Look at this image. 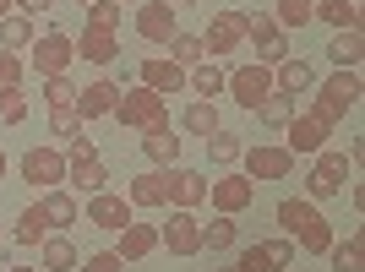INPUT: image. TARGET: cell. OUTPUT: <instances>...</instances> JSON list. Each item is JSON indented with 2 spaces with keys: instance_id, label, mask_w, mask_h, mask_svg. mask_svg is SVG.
<instances>
[{
  "instance_id": "15",
  "label": "cell",
  "mask_w": 365,
  "mask_h": 272,
  "mask_svg": "<svg viewBox=\"0 0 365 272\" xmlns=\"http://www.w3.org/2000/svg\"><path fill=\"white\" fill-rule=\"evenodd\" d=\"M207 202H213L218 212H229V218H240V212L257 202V185L245 180V174H224V180H207Z\"/></svg>"
},
{
  "instance_id": "48",
  "label": "cell",
  "mask_w": 365,
  "mask_h": 272,
  "mask_svg": "<svg viewBox=\"0 0 365 272\" xmlns=\"http://www.w3.org/2000/svg\"><path fill=\"white\" fill-rule=\"evenodd\" d=\"M11 6H16V0H0V16H11Z\"/></svg>"
},
{
  "instance_id": "4",
  "label": "cell",
  "mask_w": 365,
  "mask_h": 272,
  "mask_svg": "<svg viewBox=\"0 0 365 272\" xmlns=\"http://www.w3.org/2000/svg\"><path fill=\"white\" fill-rule=\"evenodd\" d=\"M224 93H229L240 109H251V115H257L262 98H267V93H278V88H273V66L251 61V66H235V71H224Z\"/></svg>"
},
{
  "instance_id": "37",
  "label": "cell",
  "mask_w": 365,
  "mask_h": 272,
  "mask_svg": "<svg viewBox=\"0 0 365 272\" xmlns=\"http://www.w3.org/2000/svg\"><path fill=\"white\" fill-rule=\"evenodd\" d=\"M240 152H245V142L235 131H213V136H207V158H213V164L235 169V164H240Z\"/></svg>"
},
{
  "instance_id": "36",
  "label": "cell",
  "mask_w": 365,
  "mask_h": 272,
  "mask_svg": "<svg viewBox=\"0 0 365 272\" xmlns=\"http://www.w3.org/2000/svg\"><path fill=\"white\" fill-rule=\"evenodd\" d=\"M169 61L180 66V71H191V66H202V61H207V49H202V38H197V33H175V38H169Z\"/></svg>"
},
{
  "instance_id": "41",
  "label": "cell",
  "mask_w": 365,
  "mask_h": 272,
  "mask_svg": "<svg viewBox=\"0 0 365 272\" xmlns=\"http://www.w3.org/2000/svg\"><path fill=\"white\" fill-rule=\"evenodd\" d=\"M311 6H317V0H278L273 22L278 28H305V22H311Z\"/></svg>"
},
{
  "instance_id": "14",
  "label": "cell",
  "mask_w": 365,
  "mask_h": 272,
  "mask_svg": "<svg viewBox=\"0 0 365 272\" xmlns=\"http://www.w3.org/2000/svg\"><path fill=\"white\" fill-rule=\"evenodd\" d=\"M169 109H164V93H153V88H137V93H120V104H115V120L120 125H142L148 131L153 120H164Z\"/></svg>"
},
{
  "instance_id": "3",
  "label": "cell",
  "mask_w": 365,
  "mask_h": 272,
  "mask_svg": "<svg viewBox=\"0 0 365 272\" xmlns=\"http://www.w3.org/2000/svg\"><path fill=\"white\" fill-rule=\"evenodd\" d=\"M317 93H322V98H317V109H311V115H317V120H327V125H338L349 109H360V93H365V88H360V71H333Z\"/></svg>"
},
{
  "instance_id": "54",
  "label": "cell",
  "mask_w": 365,
  "mask_h": 272,
  "mask_svg": "<svg viewBox=\"0 0 365 272\" xmlns=\"http://www.w3.org/2000/svg\"><path fill=\"white\" fill-rule=\"evenodd\" d=\"M115 6H125V0H115Z\"/></svg>"
},
{
  "instance_id": "8",
  "label": "cell",
  "mask_w": 365,
  "mask_h": 272,
  "mask_svg": "<svg viewBox=\"0 0 365 272\" xmlns=\"http://www.w3.org/2000/svg\"><path fill=\"white\" fill-rule=\"evenodd\" d=\"M202 202H207V174L169 164V169H164V207H185V212H197Z\"/></svg>"
},
{
  "instance_id": "35",
  "label": "cell",
  "mask_w": 365,
  "mask_h": 272,
  "mask_svg": "<svg viewBox=\"0 0 365 272\" xmlns=\"http://www.w3.org/2000/svg\"><path fill=\"white\" fill-rule=\"evenodd\" d=\"M257 120L273 125V131H284V125L294 120V98H289V93H267V98L257 104Z\"/></svg>"
},
{
  "instance_id": "52",
  "label": "cell",
  "mask_w": 365,
  "mask_h": 272,
  "mask_svg": "<svg viewBox=\"0 0 365 272\" xmlns=\"http://www.w3.org/2000/svg\"><path fill=\"white\" fill-rule=\"evenodd\" d=\"M175 6H202V0H175Z\"/></svg>"
},
{
  "instance_id": "5",
  "label": "cell",
  "mask_w": 365,
  "mask_h": 272,
  "mask_svg": "<svg viewBox=\"0 0 365 272\" xmlns=\"http://www.w3.org/2000/svg\"><path fill=\"white\" fill-rule=\"evenodd\" d=\"M245 44L257 49V61H262V66L289 61V33L273 22V11H251V16H245Z\"/></svg>"
},
{
  "instance_id": "42",
  "label": "cell",
  "mask_w": 365,
  "mask_h": 272,
  "mask_svg": "<svg viewBox=\"0 0 365 272\" xmlns=\"http://www.w3.org/2000/svg\"><path fill=\"white\" fill-rule=\"evenodd\" d=\"M262 256H267V272H284V267H294V245L278 234V240H262Z\"/></svg>"
},
{
  "instance_id": "40",
  "label": "cell",
  "mask_w": 365,
  "mask_h": 272,
  "mask_svg": "<svg viewBox=\"0 0 365 272\" xmlns=\"http://www.w3.org/2000/svg\"><path fill=\"white\" fill-rule=\"evenodd\" d=\"M0 120H6V125L28 120V93H22V88H0Z\"/></svg>"
},
{
  "instance_id": "53",
  "label": "cell",
  "mask_w": 365,
  "mask_h": 272,
  "mask_svg": "<svg viewBox=\"0 0 365 272\" xmlns=\"http://www.w3.org/2000/svg\"><path fill=\"white\" fill-rule=\"evenodd\" d=\"M76 6H93V0H76Z\"/></svg>"
},
{
  "instance_id": "30",
  "label": "cell",
  "mask_w": 365,
  "mask_h": 272,
  "mask_svg": "<svg viewBox=\"0 0 365 272\" xmlns=\"http://www.w3.org/2000/svg\"><path fill=\"white\" fill-rule=\"evenodd\" d=\"M44 234H49V218H44V207H38V202L16 212V229H11L16 245H44Z\"/></svg>"
},
{
  "instance_id": "49",
  "label": "cell",
  "mask_w": 365,
  "mask_h": 272,
  "mask_svg": "<svg viewBox=\"0 0 365 272\" xmlns=\"http://www.w3.org/2000/svg\"><path fill=\"white\" fill-rule=\"evenodd\" d=\"M6 272H38V267H6Z\"/></svg>"
},
{
  "instance_id": "9",
  "label": "cell",
  "mask_w": 365,
  "mask_h": 272,
  "mask_svg": "<svg viewBox=\"0 0 365 272\" xmlns=\"http://www.w3.org/2000/svg\"><path fill=\"white\" fill-rule=\"evenodd\" d=\"M137 33L148 44H169L180 33V6L175 0H142L137 6Z\"/></svg>"
},
{
  "instance_id": "23",
  "label": "cell",
  "mask_w": 365,
  "mask_h": 272,
  "mask_svg": "<svg viewBox=\"0 0 365 272\" xmlns=\"http://www.w3.org/2000/svg\"><path fill=\"white\" fill-rule=\"evenodd\" d=\"M76 44V55L88 66H109L115 55H120V44H115V33H104V28H82V38H71Z\"/></svg>"
},
{
  "instance_id": "10",
  "label": "cell",
  "mask_w": 365,
  "mask_h": 272,
  "mask_svg": "<svg viewBox=\"0 0 365 272\" xmlns=\"http://www.w3.org/2000/svg\"><path fill=\"white\" fill-rule=\"evenodd\" d=\"M22 180L33 191H55L66 180V152L61 147H28L22 152Z\"/></svg>"
},
{
  "instance_id": "13",
  "label": "cell",
  "mask_w": 365,
  "mask_h": 272,
  "mask_svg": "<svg viewBox=\"0 0 365 272\" xmlns=\"http://www.w3.org/2000/svg\"><path fill=\"white\" fill-rule=\"evenodd\" d=\"M327 136H333L327 120H317V115H294V120L284 125V147H289L294 158H317V152L327 147Z\"/></svg>"
},
{
  "instance_id": "46",
  "label": "cell",
  "mask_w": 365,
  "mask_h": 272,
  "mask_svg": "<svg viewBox=\"0 0 365 272\" xmlns=\"http://www.w3.org/2000/svg\"><path fill=\"white\" fill-rule=\"evenodd\" d=\"M235 267H240V272H267V256H262V240H257V245H240Z\"/></svg>"
},
{
  "instance_id": "11",
  "label": "cell",
  "mask_w": 365,
  "mask_h": 272,
  "mask_svg": "<svg viewBox=\"0 0 365 272\" xmlns=\"http://www.w3.org/2000/svg\"><path fill=\"white\" fill-rule=\"evenodd\" d=\"M71 61H76L71 33L49 28L44 38H33V71H38V76H66V66H71Z\"/></svg>"
},
{
  "instance_id": "47",
  "label": "cell",
  "mask_w": 365,
  "mask_h": 272,
  "mask_svg": "<svg viewBox=\"0 0 365 272\" xmlns=\"http://www.w3.org/2000/svg\"><path fill=\"white\" fill-rule=\"evenodd\" d=\"M49 6H55V0H16V11L28 16V22H33V16H38V11H49Z\"/></svg>"
},
{
  "instance_id": "27",
  "label": "cell",
  "mask_w": 365,
  "mask_h": 272,
  "mask_svg": "<svg viewBox=\"0 0 365 272\" xmlns=\"http://www.w3.org/2000/svg\"><path fill=\"white\" fill-rule=\"evenodd\" d=\"M38 207H44L49 229H71L76 218H82V207H76L71 191H44V197H38Z\"/></svg>"
},
{
  "instance_id": "45",
  "label": "cell",
  "mask_w": 365,
  "mask_h": 272,
  "mask_svg": "<svg viewBox=\"0 0 365 272\" xmlns=\"http://www.w3.org/2000/svg\"><path fill=\"white\" fill-rule=\"evenodd\" d=\"M0 88H22V55L0 49Z\"/></svg>"
},
{
  "instance_id": "38",
  "label": "cell",
  "mask_w": 365,
  "mask_h": 272,
  "mask_svg": "<svg viewBox=\"0 0 365 272\" xmlns=\"http://www.w3.org/2000/svg\"><path fill=\"white\" fill-rule=\"evenodd\" d=\"M82 115H76V104H66V109H49V136H61V142H76L82 136Z\"/></svg>"
},
{
  "instance_id": "25",
  "label": "cell",
  "mask_w": 365,
  "mask_h": 272,
  "mask_svg": "<svg viewBox=\"0 0 365 272\" xmlns=\"http://www.w3.org/2000/svg\"><path fill=\"white\" fill-rule=\"evenodd\" d=\"M125 202H131V207H164V169L131 174V185H125Z\"/></svg>"
},
{
  "instance_id": "51",
  "label": "cell",
  "mask_w": 365,
  "mask_h": 272,
  "mask_svg": "<svg viewBox=\"0 0 365 272\" xmlns=\"http://www.w3.org/2000/svg\"><path fill=\"white\" fill-rule=\"evenodd\" d=\"M0 180H6V152H0Z\"/></svg>"
},
{
  "instance_id": "26",
  "label": "cell",
  "mask_w": 365,
  "mask_h": 272,
  "mask_svg": "<svg viewBox=\"0 0 365 272\" xmlns=\"http://www.w3.org/2000/svg\"><path fill=\"white\" fill-rule=\"evenodd\" d=\"M311 22H327L333 33L360 28V6H354V0H317V6H311Z\"/></svg>"
},
{
  "instance_id": "2",
  "label": "cell",
  "mask_w": 365,
  "mask_h": 272,
  "mask_svg": "<svg viewBox=\"0 0 365 272\" xmlns=\"http://www.w3.org/2000/svg\"><path fill=\"white\" fill-rule=\"evenodd\" d=\"M344 185H354V164L344 158V152H317V164H311V174H305V202H333L344 197Z\"/></svg>"
},
{
  "instance_id": "12",
  "label": "cell",
  "mask_w": 365,
  "mask_h": 272,
  "mask_svg": "<svg viewBox=\"0 0 365 272\" xmlns=\"http://www.w3.org/2000/svg\"><path fill=\"white\" fill-rule=\"evenodd\" d=\"M202 49L207 55H235V49H245V16L240 11H213V22H207V33H197Z\"/></svg>"
},
{
  "instance_id": "50",
  "label": "cell",
  "mask_w": 365,
  "mask_h": 272,
  "mask_svg": "<svg viewBox=\"0 0 365 272\" xmlns=\"http://www.w3.org/2000/svg\"><path fill=\"white\" fill-rule=\"evenodd\" d=\"M207 272H240V267H207Z\"/></svg>"
},
{
  "instance_id": "32",
  "label": "cell",
  "mask_w": 365,
  "mask_h": 272,
  "mask_svg": "<svg viewBox=\"0 0 365 272\" xmlns=\"http://www.w3.org/2000/svg\"><path fill=\"white\" fill-rule=\"evenodd\" d=\"M180 125H185L191 136H213V131H224V120H218V104H207V98H197V104H185Z\"/></svg>"
},
{
  "instance_id": "1",
  "label": "cell",
  "mask_w": 365,
  "mask_h": 272,
  "mask_svg": "<svg viewBox=\"0 0 365 272\" xmlns=\"http://www.w3.org/2000/svg\"><path fill=\"white\" fill-rule=\"evenodd\" d=\"M278 229H284V240L300 245L305 256H327V245H333V224L322 218L317 202H300V197H284L278 202Z\"/></svg>"
},
{
  "instance_id": "55",
  "label": "cell",
  "mask_w": 365,
  "mask_h": 272,
  "mask_svg": "<svg viewBox=\"0 0 365 272\" xmlns=\"http://www.w3.org/2000/svg\"><path fill=\"white\" fill-rule=\"evenodd\" d=\"M354 6H360V0H354Z\"/></svg>"
},
{
  "instance_id": "19",
  "label": "cell",
  "mask_w": 365,
  "mask_h": 272,
  "mask_svg": "<svg viewBox=\"0 0 365 272\" xmlns=\"http://www.w3.org/2000/svg\"><path fill=\"white\" fill-rule=\"evenodd\" d=\"M142 152H148L153 164H175V158H180V136H175V125H169V115L164 120H153L148 131H142Z\"/></svg>"
},
{
  "instance_id": "18",
  "label": "cell",
  "mask_w": 365,
  "mask_h": 272,
  "mask_svg": "<svg viewBox=\"0 0 365 272\" xmlns=\"http://www.w3.org/2000/svg\"><path fill=\"white\" fill-rule=\"evenodd\" d=\"M153 251H158V229H153V224H137V218H131V224L115 234V256H120L125 267L142 261V256H153Z\"/></svg>"
},
{
  "instance_id": "44",
  "label": "cell",
  "mask_w": 365,
  "mask_h": 272,
  "mask_svg": "<svg viewBox=\"0 0 365 272\" xmlns=\"http://www.w3.org/2000/svg\"><path fill=\"white\" fill-rule=\"evenodd\" d=\"M76 267H82V272H125V261L115 256V245H109V251H93V256L76 261Z\"/></svg>"
},
{
  "instance_id": "34",
  "label": "cell",
  "mask_w": 365,
  "mask_h": 272,
  "mask_svg": "<svg viewBox=\"0 0 365 272\" xmlns=\"http://www.w3.org/2000/svg\"><path fill=\"white\" fill-rule=\"evenodd\" d=\"M185 88H191V93H202V98L213 104L218 93H224V71H218L213 61H202V66H191V71H185Z\"/></svg>"
},
{
  "instance_id": "21",
  "label": "cell",
  "mask_w": 365,
  "mask_h": 272,
  "mask_svg": "<svg viewBox=\"0 0 365 272\" xmlns=\"http://www.w3.org/2000/svg\"><path fill=\"white\" fill-rule=\"evenodd\" d=\"M137 76H142V88H153V93H180V88H185V71H180L175 61H164V55L142 61Z\"/></svg>"
},
{
  "instance_id": "6",
  "label": "cell",
  "mask_w": 365,
  "mask_h": 272,
  "mask_svg": "<svg viewBox=\"0 0 365 272\" xmlns=\"http://www.w3.org/2000/svg\"><path fill=\"white\" fill-rule=\"evenodd\" d=\"M240 164H245V180H251V185H273V180H289V174H294V152L262 142V147L240 152Z\"/></svg>"
},
{
  "instance_id": "29",
  "label": "cell",
  "mask_w": 365,
  "mask_h": 272,
  "mask_svg": "<svg viewBox=\"0 0 365 272\" xmlns=\"http://www.w3.org/2000/svg\"><path fill=\"white\" fill-rule=\"evenodd\" d=\"M327 261H333V272H365V234L354 229L344 245L333 240V245H327Z\"/></svg>"
},
{
  "instance_id": "31",
  "label": "cell",
  "mask_w": 365,
  "mask_h": 272,
  "mask_svg": "<svg viewBox=\"0 0 365 272\" xmlns=\"http://www.w3.org/2000/svg\"><path fill=\"white\" fill-rule=\"evenodd\" d=\"M235 245H240V224L229 212H218L213 224H202V251H235Z\"/></svg>"
},
{
  "instance_id": "16",
  "label": "cell",
  "mask_w": 365,
  "mask_h": 272,
  "mask_svg": "<svg viewBox=\"0 0 365 272\" xmlns=\"http://www.w3.org/2000/svg\"><path fill=\"white\" fill-rule=\"evenodd\" d=\"M131 218H137V207H131L125 197H115V191H98V197H88V224H93V229H104V234H120Z\"/></svg>"
},
{
  "instance_id": "17",
  "label": "cell",
  "mask_w": 365,
  "mask_h": 272,
  "mask_svg": "<svg viewBox=\"0 0 365 272\" xmlns=\"http://www.w3.org/2000/svg\"><path fill=\"white\" fill-rule=\"evenodd\" d=\"M120 82H109V76H98V82H88V88H76V115L82 120H98V115H115V104H120Z\"/></svg>"
},
{
  "instance_id": "24",
  "label": "cell",
  "mask_w": 365,
  "mask_h": 272,
  "mask_svg": "<svg viewBox=\"0 0 365 272\" xmlns=\"http://www.w3.org/2000/svg\"><path fill=\"white\" fill-rule=\"evenodd\" d=\"M66 180L82 197H98V191H109V169H104V158H82V164H66Z\"/></svg>"
},
{
  "instance_id": "7",
  "label": "cell",
  "mask_w": 365,
  "mask_h": 272,
  "mask_svg": "<svg viewBox=\"0 0 365 272\" xmlns=\"http://www.w3.org/2000/svg\"><path fill=\"white\" fill-rule=\"evenodd\" d=\"M158 245H169V256H202V218L185 207H169V224L158 229Z\"/></svg>"
},
{
  "instance_id": "20",
  "label": "cell",
  "mask_w": 365,
  "mask_h": 272,
  "mask_svg": "<svg viewBox=\"0 0 365 272\" xmlns=\"http://www.w3.org/2000/svg\"><path fill=\"white\" fill-rule=\"evenodd\" d=\"M327 61H333L338 71H360V61H365V33L360 28L333 33V38H327Z\"/></svg>"
},
{
  "instance_id": "28",
  "label": "cell",
  "mask_w": 365,
  "mask_h": 272,
  "mask_svg": "<svg viewBox=\"0 0 365 272\" xmlns=\"http://www.w3.org/2000/svg\"><path fill=\"white\" fill-rule=\"evenodd\" d=\"M38 261H44V272H76V245L66 240V234H49L44 245H38Z\"/></svg>"
},
{
  "instance_id": "33",
  "label": "cell",
  "mask_w": 365,
  "mask_h": 272,
  "mask_svg": "<svg viewBox=\"0 0 365 272\" xmlns=\"http://www.w3.org/2000/svg\"><path fill=\"white\" fill-rule=\"evenodd\" d=\"M33 38H38V33H33V22L22 11H11V16H0V49H33Z\"/></svg>"
},
{
  "instance_id": "43",
  "label": "cell",
  "mask_w": 365,
  "mask_h": 272,
  "mask_svg": "<svg viewBox=\"0 0 365 272\" xmlns=\"http://www.w3.org/2000/svg\"><path fill=\"white\" fill-rule=\"evenodd\" d=\"M115 22H120V6H115V0H93V6H88V28L115 33Z\"/></svg>"
},
{
  "instance_id": "22",
  "label": "cell",
  "mask_w": 365,
  "mask_h": 272,
  "mask_svg": "<svg viewBox=\"0 0 365 272\" xmlns=\"http://www.w3.org/2000/svg\"><path fill=\"white\" fill-rule=\"evenodd\" d=\"M273 88L278 93H305V88H317V71H311V61H300V55H289V61H278L273 66Z\"/></svg>"
},
{
  "instance_id": "39",
  "label": "cell",
  "mask_w": 365,
  "mask_h": 272,
  "mask_svg": "<svg viewBox=\"0 0 365 272\" xmlns=\"http://www.w3.org/2000/svg\"><path fill=\"white\" fill-rule=\"evenodd\" d=\"M38 82H44L38 93H44V104H49V109L76 104V82H71V76H38Z\"/></svg>"
}]
</instances>
